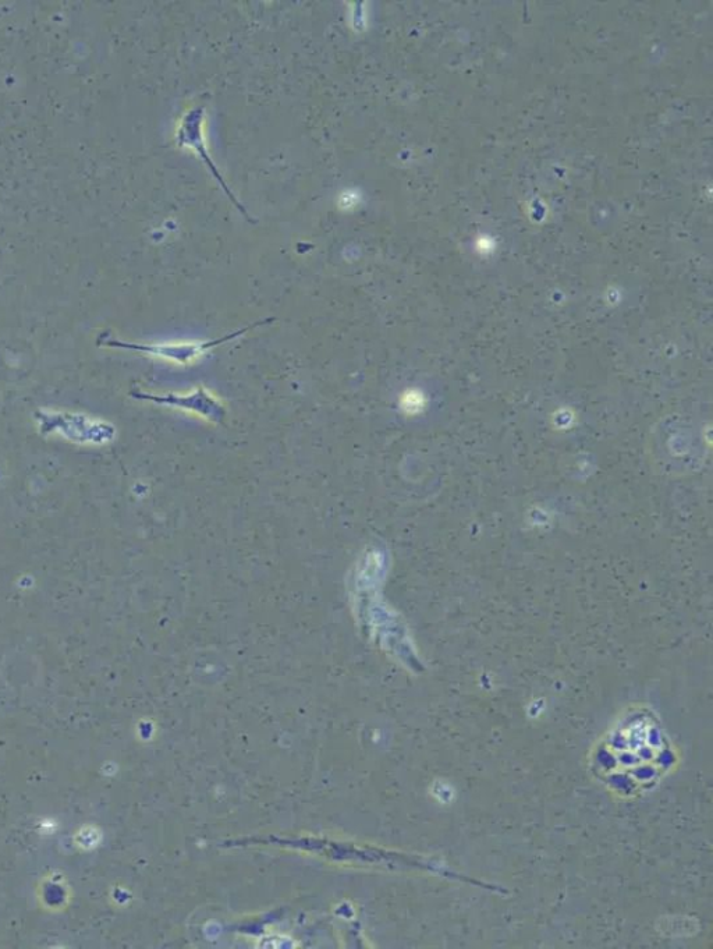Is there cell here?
<instances>
[{"instance_id": "cell-1", "label": "cell", "mask_w": 713, "mask_h": 949, "mask_svg": "<svg viewBox=\"0 0 713 949\" xmlns=\"http://www.w3.org/2000/svg\"><path fill=\"white\" fill-rule=\"evenodd\" d=\"M248 329H243V331L236 332L225 338L218 339V341L211 342H176V343H162V345H126L127 347H133V349L141 350V352H147L155 354V356L162 357V359L175 361L179 364H188L193 363L194 360H197L198 357H201L202 354L208 352L209 349H214L215 346L221 345L230 341V339L236 338V336H241L244 332H247Z\"/></svg>"}, {"instance_id": "cell-2", "label": "cell", "mask_w": 713, "mask_h": 949, "mask_svg": "<svg viewBox=\"0 0 713 949\" xmlns=\"http://www.w3.org/2000/svg\"><path fill=\"white\" fill-rule=\"evenodd\" d=\"M141 398L154 400V402L163 403V405L180 407V409L193 410V412L200 413L212 420H219L225 414L222 403L215 396H212L211 392L202 387L194 389L193 392L187 393V395L169 393L165 396L141 395Z\"/></svg>"}]
</instances>
